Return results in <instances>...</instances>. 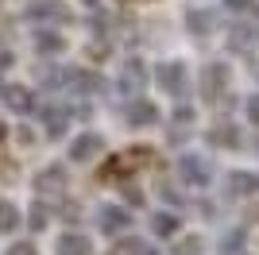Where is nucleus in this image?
I'll use <instances>...</instances> for the list:
<instances>
[{"label": "nucleus", "instance_id": "20", "mask_svg": "<svg viewBox=\"0 0 259 255\" xmlns=\"http://www.w3.org/2000/svg\"><path fill=\"white\" fill-rule=\"evenodd\" d=\"M251 42H255V35H251V23L236 20L232 27H228V51H232V54H248V51H251Z\"/></svg>", "mask_w": 259, "mask_h": 255}, {"label": "nucleus", "instance_id": "35", "mask_svg": "<svg viewBox=\"0 0 259 255\" xmlns=\"http://www.w3.org/2000/svg\"><path fill=\"white\" fill-rule=\"evenodd\" d=\"M120 4H128V0H120Z\"/></svg>", "mask_w": 259, "mask_h": 255}, {"label": "nucleus", "instance_id": "14", "mask_svg": "<svg viewBox=\"0 0 259 255\" xmlns=\"http://www.w3.org/2000/svg\"><path fill=\"white\" fill-rule=\"evenodd\" d=\"M225 193L232 197V201H248V197H259V170H228Z\"/></svg>", "mask_w": 259, "mask_h": 255}, {"label": "nucleus", "instance_id": "22", "mask_svg": "<svg viewBox=\"0 0 259 255\" xmlns=\"http://www.w3.org/2000/svg\"><path fill=\"white\" fill-rule=\"evenodd\" d=\"M20 224H23L20 205H16V201H8V197H0V232L8 236V232H16Z\"/></svg>", "mask_w": 259, "mask_h": 255}, {"label": "nucleus", "instance_id": "34", "mask_svg": "<svg viewBox=\"0 0 259 255\" xmlns=\"http://www.w3.org/2000/svg\"><path fill=\"white\" fill-rule=\"evenodd\" d=\"M143 255H159V251H155V247H143Z\"/></svg>", "mask_w": 259, "mask_h": 255}, {"label": "nucleus", "instance_id": "2", "mask_svg": "<svg viewBox=\"0 0 259 255\" xmlns=\"http://www.w3.org/2000/svg\"><path fill=\"white\" fill-rule=\"evenodd\" d=\"M174 170H178V182H182L186 190H209L213 178H217L213 162L205 155H197V151H182L178 162H174Z\"/></svg>", "mask_w": 259, "mask_h": 255}, {"label": "nucleus", "instance_id": "12", "mask_svg": "<svg viewBox=\"0 0 259 255\" xmlns=\"http://www.w3.org/2000/svg\"><path fill=\"white\" fill-rule=\"evenodd\" d=\"M23 16H27V20H35V23H51V27L74 20V16H70V8H66V0H27Z\"/></svg>", "mask_w": 259, "mask_h": 255}, {"label": "nucleus", "instance_id": "6", "mask_svg": "<svg viewBox=\"0 0 259 255\" xmlns=\"http://www.w3.org/2000/svg\"><path fill=\"white\" fill-rule=\"evenodd\" d=\"M147 81H151L147 62L136 58V54H128V58L120 62V70H116V93L120 97H140L143 89H147Z\"/></svg>", "mask_w": 259, "mask_h": 255}, {"label": "nucleus", "instance_id": "25", "mask_svg": "<svg viewBox=\"0 0 259 255\" xmlns=\"http://www.w3.org/2000/svg\"><path fill=\"white\" fill-rule=\"evenodd\" d=\"M197 124V108L194 105H186V101H178L170 112V128H194Z\"/></svg>", "mask_w": 259, "mask_h": 255}, {"label": "nucleus", "instance_id": "4", "mask_svg": "<svg viewBox=\"0 0 259 255\" xmlns=\"http://www.w3.org/2000/svg\"><path fill=\"white\" fill-rule=\"evenodd\" d=\"M66 97H105L108 93V81L101 70H89V66H70L66 74Z\"/></svg>", "mask_w": 259, "mask_h": 255}, {"label": "nucleus", "instance_id": "7", "mask_svg": "<svg viewBox=\"0 0 259 255\" xmlns=\"http://www.w3.org/2000/svg\"><path fill=\"white\" fill-rule=\"evenodd\" d=\"M35 112H39V124H43L47 139H62L66 132H70V124H74V108L62 105V101H47V105H39Z\"/></svg>", "mask_w": 259, "mask_h": 255}, {"label": "nucleus", "instance_id": "31", "mask_svg": "<svg viewBox=\"0 0 259 255\" xmlns=\"http://www.w3.org/2000/svg\"><path fill=\"white\" fill-rule=\"evenodd\" d=\"M16 66V54H12V47H0V74L4 70H12Z\"/></svg>", "mask_w": 259, "mask_h": 255}, {"label": "nucleus", "instance_id": "17", "mask_svg": "<svg viewBox=\"0 0 259 255\" xmlns=\"http://www.w3.org/2000/svg\"><path fill=\"white\" fill-rule=\"evenodd\" d=\"M147 228H151L155 240H174V236L182 232V212L178 209H155L151 221H147Z\"/></svg>", "mask_w": 259, "mask_h": 255}, {"label": "nucleus", "instance_id": "1", "mask_svg": "<svg viewBox=\"0 0 259 255\" xmlns=\"http://www.w3.org/2000/svg\"><path fill=\"white\" fill-rule=\"evenodd\" d=\"M197 93L205 105H221L232 97V66L228 62H205L197 74Z\"/></svg>", "mask_w": 259, "mask_h": 255}, {"label": "nucleus", "instance_id": "21", "mask_svg": "<svg viewBox=\"0 0 259 255\" xmlns=\"http://www.w3.org/2000/svg\"><path fill=\"white\" fill-rule=\"evenodd\" d=\"M174 255H205V236L201 232H178L174 236V247H170Z\"/></svg>", "mask_w": 259, "mask_h": 255}, {"label": "nucleus", "instance_id": "10", "mask_svg": "<svg viewBox=\"0 0 259 255\" xmlns=\"http://www.w3.org/2000/svg\"><path fill=\"white\" fill-rule=\"evenodd\" d=\"M105 136L101 132H77L74 139H70V147H66V159L70 162H93L105 155Z\"/></svg>", "mask_w": 259, "mask_h": 255}, {"label": "nucleus", "instance_id": "23", "mask_svg": "<svg viewBox=\"0 0 259 255\" xmlns=\"http://www.w3.org/2000/svg\"><path fill=\"white\" fill-rule=\"evenodd\" d=\"M120 205H128V209H143L147 205V197H143V186H136V182H120Z\"/></svg>", "mask_w": 259, "mask_h": 255}, {"label": "nucleus", "instance_id": "13", "mask_svg": "<svg viewBox=\"0 0 259 255\" xmlns=\"http://www.w3.org/2000/svg\"><path fill=\"white\" fill-rule=\"evenodd\" d=\"M0 101H4V108H12L16 116H31L35 108H39V97H35V89H31V85H20V81L0 85Z\"/></svg>", "mask_w": 259, "mask_h": 255}, {"label": "nucleus", "instance_id": "5", "mask_svg": "<svg viewBox=\"0 0 259 255\" xmlns=\"http://www.w3.org/2000/svg\"><path fill=\"white\" fill-rule=\"evenodd\" d=\"M93 221H97V232L108 236V240H116V236H124L132 228V209L120 201H101L97 209H93Z\"/></svg>", "mask_w": 259, "mask_h": 255}, {"label": "nucleus", "instance_id": "15", "mask_svg": "<svg viewBox=\"0 0 259 255\" xmlns=\"http://www.w3.org/2000/svg\"><path fill=\"white\" fill-rule=\"evenodd\" d=\"M205 139L213 143V147H225V151H240L244 147V128L236 124V120H217L213 128L205 132Z\"/></svg>", "mask_w": 259, "mask_h": 255}, {"label": "nucleus", "instance_id": "8", "mask_svg": "<svg viewBox=\"0 0 259 255\" xmlns=\"http://www.w3.org/2000/svg\"><path fill=\"white\" fill-rule=\"evenodd\" d=\"M182 27H186V35H194V39H209V35H217V27H221V12H217L213 4H194V8L182 12Z\"/></svg>", "mask_w": 259, "mask_h": 255}, {"label": "nucleus", "instance_id": "16", "mask_svg": "<svg viewBox=\"0 0 259 255\" xmlns=\"http://www.w3.org/2000/svg\"><path fill=\"white\" fill-rule=\"evenodd\" d=\"M31 47H35V54H43V58H58V54L66 51V35L58 31V27H51V23H43L39 31H31Z\"/></svg>", "mask_w": 259, "mask_h": 255}, {"label": "nucleus", "instance_id": "26", "mask_svg": "<svg viewBox=\"0 0 259 255\" xmlns=\"http://www.w3.org/2000/svg\"><path fill=\"white\" fill-rule=\"evenodd\" d=\"M155 193H159V197L170 205V209H182V205H186V193L178 190L174 182H159V186H155Z\"/></svg>", "mask_w": 259, "mask_h": 255}, {"label": "nucleus", "instance_id": "27", "mask_svg": "<svg viewBox=\"0 0 259 255\" xmlns=\"http://www.w3.org/2000/svg\"><path fill=\"white\" fill-rule=\"evenodd\" d=\"M143 247H147V244H143L140 236H128V232H124V236H116L112 255H143Z\"/></svg>", "mask_w": 259, "mask_h": 255}, {"label": "nucleus", "instance_id": "24", "mask_svg": "<svg viewBox=\"0 0 259 255\" xmlns=\"http://www.w3.org/2000/svg\"><path fill=\"white\" fill-rule=\"evenodd\" d=\"M47 224H51V205H47L43 197H39V201H35L31 209H27V228H31V232H43Z\"/></svg>", "mask_w": 259, "mask_h": 255}, {"label": "nucleus", "instance_id": "29", "mask_svg": "<svg viewBox=\"0 0 259 255\" xmlns=\"http://www.w3.org/2000/svg\"><path fill=\"white\" fill-rule=\"evenodd\" d=\"M225 8L232 12V16H240V20H244V16H251V12H255V0H225Z\"/></svg>", "mask_w": 259, "mask_h": 255}, {"label": "nucleus", "instance_id": "9", "mask_svg": "<svg viewBox=\"0 0 259 255\" xmlns=\"http://www.w3.org/2000/svg\"><path fill=\"white\" fill-rule=\"evenodd\" d=\"M31 186H35L39 197H66V190H70V174H66L62 162H51V166H43L31 178Z\"/></svg>", "mask_w": 259, "mask_h": 255}, {"label": "nucleus", "instance_id": "3", "mask_svg": "<svg viewBox=\"0 0 259 255\" xmlns=\"http://www.w3.org/2000/svg\"><path fill=\"white\" fill-rule=\"evenodd\" d=\"M155 85H159L166 97L174 101H186L190 97V70H186L182 58H166V62L155 66Z\"/></svg>", "mask_w": 259, "mask_h": 255}, {"label": "nucleus", "instance_id": "36", "mask_svg": "<svg viewBox=\"0 0 259 255\" xmlns=\"http://www.w3.org/2000/svg\"><path fill=\"white\" fill-rule=\"evenodd\" d=\"M244 255H248V251H244Z\"/></svg>", "mask_w": 259, "mask_h": 255}, {"label": "nucleus", "instance_id": "11", "mask_svg": "<svg viewBox=\"0 0 259 255\" xmlns=\"http://www.w3.org/2000/svg\"><path fill=\"white\" fill-rule=\"evenodd\" d=\"M120 112H124V120H128L132 128H155V124L162 120L159 105H155L151 97H143V93H140V97H128Z\"/></svg>", "mask_w": 259, "mask_h": 255}, {"label": "nucleus", "instance_id": "33", "mask_svg": "<svg viewBox=\"0 0 259 255\" xmlns=\"http://www.w3.org/2000/svg\"><path fill=\"white\" fill-rule=\"evenodd\" d=\"M81 4H85V8H101V0H81Z\"/></svg>", "mask_w": 259, "mask_h": 255}, {"label": "nucleus", "instance_id": "18", "mask_svg": "<svg viewBox=\"0 0 259 255\" xmlns=\"http://www.w3.org/2000/svg\"><path fill=\"white\" fill-rule=\"evenodd\" d=\"M54 255H93V240L85 232L70 228V232H62L54 240Z\"/></svg>", "mask_w": 259, "mask_h": 255}, {"label": "nucleus", "instance_id": "30", "mask_svg": "<svg viewBox=\"0 0 259 255\" xmlns=\"http://www.w3.org/2000/svg\"><path fill=\"white\" fill-rule=\"evenodd\" d=\"M8 255H39V247H35L31 240H16V244L8 247Z\"/></svg>", "mask_w": 259, "mask_h": 255}, {"label": "nucleus", "instance_id": "28", "mask_svg": "<svg viewBox=\"0 0 259 255\" xmlns=\"http://www.w3.org/2000/svg\"><path fill=\"white\" fill-rule=\"evenodd\" d=\"M244 116H248L251 128H259V93H248V97H244Z\"/></svg>", "mask_w": 259, "mask_h": 255}, {"label": "nucleus", "instance_id": "19", "mask_svg": "<svg viewBox=\"0 0 259 255\" xmlns=\"http://www.w3.org/2000/svg\"><path fill=\"white\" fill-rule=\"evenodd\" d=\"M248 251V228L236 224V228H228L221 240H217V255H244Z\"/></svg>", "mask_w": 259, "mask_h": 255}, {"label": "nucleus", "instance_id": "32", "mask_svg": "<svg viewBox=\"0 0 259 255\" xmlns=\"http://www.w3.org/2000/svg\"><path fill=\"white\" fill-rule=\"evenodd\" d=\"M248 23H251V35H255V42H259V8L248 16Z\"/></svg>", "mask_w": 259, "mask_h": 255}]
</instances>
